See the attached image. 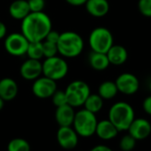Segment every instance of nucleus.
<instances>
[{"instance_id":"nucleus-1","label":"nucleus","mask_w":151,"mask_h":151,"mask_svg":"<svg viewBox=\"0 0 151 151\" xmlns=\"http://www.w3.org/2000/svg\"><path fill=\"white\" fill-rule=\"evenodd\" d=\"M21 29L29 42H42L52 29V21L44 12H30L22 20Z\"/></svg>"},{"instance_id":"nucleus-2","label":"nucleus","mask_w":151,"mask_h":151,"mask_svg":"<svg viewBox=\"0 0 151 151\" xmlns=\"http://www.w3.org/2000/svg\"><path fill=\"white\" fill-rule=\"evenodd\" d=\"M58 52L65 58H75L84 50L82 37L74 31H65L60 34L57 43Z\"/></svg>"},{"instance_id":"nucleus-3","label":"nucleus","mask_w":151,"mask_h":151,"mask_svg":"<svg viewBox=\"0 0 151 151\" xmlns=\"http://www.w3.org/2000/svg\"><path fill=\"white\" fill-rule=\"evenodd\" d=\"M135 118L133 108L125 101L114 103L109 110V120L119 132L127 131L128 127Z\"/></svg>"},{"instance_id":"nucleus-4","label":"nucleus","mask_w":151,"mask_h":151,"mask_svg":"<svg viewBox=\"0 0 151 151\" xmlns=\"http://www.w3.org/2000/svg\"><path fill=\"white\" fill-rule=\"evenodd\" d=\"M97 123L96 115L84 109L75 114L72 125L78 136L88 138L95 134Z\"/></svg>"},{"instance_id":"nucleus-5","label":"nucleus","mask_w":151,"mask_h":151,"mask_svg":"<svg viewBox=\"0 0 151 151\" xmlns=\"http://www.w3.org/2000/svg\"><path fill=\"white\" fill-rule=\"evenodd\" d=\"M68 104L73 108L83 106L91 93L89 86L82 80L72 81L64 91Z\"/></svg>"},{"instance_id":"nucleus-6","label":"nucleus","mask_w":151,"mask_h":151,"mask_svg":"<svg viewBox=\"0 0 151 151\" xmlns=\"http://www.w3.org/2000/svg\"><path fill=\"white\" fill-rule=\"evenodd\" d=\"M68 72V66L67 61L61 58L53 56L45 58L42 63V74L45 77L51 78L54 81H59L64 78Z\"/></svg>"},{"instance_id":"nucleus-7","label":"nucleus","mask_w":151,"mask_h":151,"mask_svg":"<svg viewBox=\"0 0 151 151\" xmlns=\"http://www.w3.org/2000/svg\"><path fill=\"white\" fill-rule=\"evenodd\" d=\"M89 45L93 52L107 53L114 45V37L111 31L105 27H98L92 30L89 36Z\"/></svg>"},{"instance_id":"nucleus-8","label":"nucleus","mask_w":151,"mask_h":151,"mask_svg":"<svg viewBox=\"0 0 151 151\" xmlns=\"http://www.w3.org/2000/svg\"><path fill=\"white\" fill-rule=\"evenodd\" d=\"M29 44L22 33H12L6 37L5 49L13 56H22L26 54Z\"/></svg>"},{"instance_id":"nucleus-9","label":"nucleus","mask_w":151,"mask_h":151,"mask_svg":"<svg viewBox=\"0 0 151 151\" xmlns=\"http://www.w3.org/2000/svg\"><path fill=\"white\" fill-rule=\"evenodd\" d=\"M118 93L124 95H133L139 89V80L136 76L130 72L120 74L115 81Z\"/></svg>"},{"instance_id":"nucleus-10","label":"nucleus","mask_w":151,"mask_h":151,"mask_svg":"<svg viewBox=\"0 0 151 151\" xmlns=\"http://www.w3.org/2000/svg\"><path fill=\"white\" fill-rule=\"evenodd\" d=\"M57 90L56 81L48 78L46 77L37 78L34 80L32 86L33 94L39 99H47L52 97V95Z\"/></svg>"},{"instance_id":"nucleus-11","label":"nucleus","mask_w":151,"mask_h":151,"mask_svg":"<svg viewBox=\"0 0 151 151\" xmlns=\"http://www.w3.org/2000/svg\"><path fill=\"white\" fill-rule=\"evenodd\" d=\"M56 137L59 145L64 149H73L78 144V134L71 126H60Z\"/></svg>"},{"instance_id":"nucleus-12","label":"nucleus","mask_w":151,"mask_h":151,"mask_svg":"<svg viewBox=\"0 0 151 151\" xmlns=\"http://www.w3.org/2000/svg\"><path fill=\"white\" fill-rule=\"evenodd\" d=\"M127 131L136 140H143L151 134V123L145 118L135 117Z\"/></svg>"},{"instance_id":"nucleus-13","label":"nucleus","mask_w":151,"mask_h":151,"mask_svg":"<svg viewBox=\"0 0 151 151\" xmlns=\"http://www.w3.org/2000/svg\"><path fill=\"white\" fill-rule=\"evenodd\" d=\"M21 76L26 80H35L42 74V63L39 60L28 59L20 68Z\"/></svg>"},{"instance_id":"nucleus-14","label":"nucleus","mask_w":151,"mask_h":151,"mask_svg":"<svg viewBox=\"0 0 151 151\" xmlns=\"http://www.w3.org/2000/svg\"><path fill=\"white\" fill-rule=\"evenodd\" d=\"M85 6L87 13L95 18L104 17L109 11L108 0H87Z\"/></svg>"},{"instance_id":"nucleus-15","label":"nucleus","mask_w":151,"mask_h":151,"mask_svg":"<svg viewBox=\"0 0 151 151\" xmlns=\"http://www.w3.org/2000/svg\"><path fill=\"white\" fill-rule=\"evenodd\" d=\"M74 108L68 104L57 107L55 110V120L60 126H71L75 117Z\"/></svg>"},{"instance_id":"nucleus-16","label":"nucleus","mask_w":151,"mask_h":151,"mask_svg":"<svg viewBox=\"0 0 151 151\" xmlns=\"http://www.w3.org/2000/svg\"><path fill=\"white\" fill-rule=\"evenodd\" d=\"M118 132L119 131L109 119H104L97 123L95 134L103 140H109L116 138Z\"/></svg>"},{"instance_id":"nucleus-17","label":"nucleus","mask_w":151,"mask_h":151,"mask_svg":"<svg viewBox=\"0 0 151 151\" xmlns=\"http://www.w3.org/2000/svg\"><path fill=\"white\" fill-rule=\"evenodd\" d=\"M18 94V85L10 78L0 80V97L5 101H13Z\"/></svg>"},{"instance_id":"nucleus-18","label":"nucleus","mask_w":151,"mask_h":151,"mask_svg":"<svg viewBox=\"0 0 151 151\" xmlns=\"http://www.w3.org/2000/svg\"><path fill=\"white\" fill-rule=\"evenodd\" d=\"M106 54L109 63L115 66L123 65L128 59V52L126 48L121 45H113Z\"/></svg>"},{"instance_id":"nucleus-19","label":"nucleus","mask_w":151,"mask_h":151,"mask_svg":"<svg viewBox=\"0 0 151 151\" xmlns=\"http://www.w3.org/2000/svg\"><path fill=\"white\" fill-rule=\"evenodd\" d=\"M29 13L30 9L27 0H14L9 6V14L15 20L22 21Z\"/></svg>"},{"instance_id":"nucleus-20","label":"nucleus","mask_w":151,"mask_h":151,"mask_svg":"<svg viewBox=\"0 0 151 151\" xmlns=\"http://www.w3.org/2000/svg\"><path fill=\"white\" fill-rule=\"evenodd\" d=\"M88 60H89L90 66L93 69L98 70V71L105 70L110 65L107 54L103 52H97L92 51V52L89 55Z\"/></svg>"},{"instance_id":"nucleus-21","label":"nucleus","mask_w":151,"mask_h":151,"mask_svg":"<svg viewBox=\"0 0 151 151\" xmlns=\"http://www.w3.org/2000/svg\"><path fill=\"white\" fill-rule=\"evenodd\" d=\"M118 90L116 85L113 81H104L102 82L98 88V94L103 100H111L116 96Z\"/></svg>"},{"instance_id":"nucleus-22","label":"nucleus","mask_w":151,"mask_h":151,"mask_svg":"<svg viewBox=\"0 0 151 151\" xmlns=\"http://www.w3.org/2000/svg\"><path fill=\"white\" fill-rule=\"evenodd\" d=\"M103 99L98 93H90L84 103V107L86 110L96 114L103 108Z\"/></svg>"},{"instance_id":"nucleus-23","label":"nucleus","mask_w":151,"mask_h":151,"mask_svg":"<svg viewBox=\"0 0 151 151\" xmlns=\"http://www.w3.org/2000/svg\"><path fill=\"white\" fill-rule=\"evenodd\" d=\"M26 54L29 59L41 60L44 57L43 53V41L42 42H29Z\"/></svg>"},{"instance_id":"nucleus-24","label":"nucleus","mask_w":151,"mask_h":151,"mask_svg":"<svg viewBox=\"0 0 151 151\" xmlns=\"http://www.w3.org/2000/svg\"><path fill=\"white\" fill-rule=\"evenodd\" d=\"M7 151H30V144L22 138H15L9 141Z\"/></svg>"},{"instance_id":"nucleus-25","label":"nucleus","mask_w":151,"mask_h":151,"mask_svg":"<svg viewBox=\"0 0 151 151\" xmlns=\"http://www.w3.org/2000/svg\"><path fill=\"white\" fill-rule=\"evenodd\" d=\"M136 139L129 133L124 135L119 141V147L122 151H132L136 146Z\"/></svg>"},{"instance_id":"nucleus-26","label":"nucleus","mask_w":151,"mask_h":151,"mask_svg":"<svg viewBox=\"0 0 151 151\" xmlns=\"http://www.w3.org/2000/svg\"><path fill=\"white\" fill-rule=\"evenodd\" d=\"M43 53H44V57L45 58L56 56L58 53L57 44H53V43L44 40L43 41Z\"/></svg>"},{"instance_id":"nucleus-27","label":"nucleus","mask_w":151,"mask_h":151,"mask_svg":"<svg viewBox=\"0 0 151 151\" xmlns=\"http://www.w3.org/2000/svg\"><path fill=\"white\" fill-rule=\"evenodd\" d=\"M138 9L141 15L151 18V0H139Z\"/></svg>"},{"instance_id":"nucleus-28","label":"nucleus","mask_w":151,"mask_h":151,"mask_svg":"<svg viewBox=\"0 0 151 151\" xmlns=\"http://www.w3.org/2000/svg\"><path fill=\"white\" fill-rule=\"evenodd\" d=\"M52 103L53 105L57 108V107H60L63 106L65 104H68L67 101V97L65 94L64 91H60V90H56L55 93L52 95Z\"/></svg>"},{"instance_id":"nucleus-29","label":"nucleus","mask_w":151,"mask_h":151,"mask_svg":"<svg viewBox=\"0 0 151 151\" xmlns=\"http://www.w3.org/2000/svg\"><path fill=\"white\" fill-rule=\"evenodd\" d=\"M30 12H44L45 6V0H27Z\"/></svg>"},{"instance_id":"nucleus-30","label":"nucleus","mask_w":151,"mask_h":151,"mask_svg":"<svg viewBox=\"0 0 151 151\" xmlns=\"http://www.w3.org/2000/svg\"><path fill=\"white\" fill-rule=\"evenodd\" d=\"M60 33H59V32H57L55 30L51 29L48 32V34L46 35L45 40L48 41V42H51V43H53V44H57L58 40H59V37H60Z\"/></svg>"},{"instance_id":"nucleus-31","label":"nucleus","mask_w":151,"mask_h":151,"mask_svg":"<svg viewBox=\"0 0 151 151\" xmlns=\"http://www.w3.org/2000/svg\"><path fill=\"white\" fill-rule=\"evenodd\" d=\"M142 109L146 114L151 116V94L144 99L142 102Z\"/></svg>"},{"instance_id":"nucleus-32","label":"nucleus","mask_w":151,"mask_h":151,"mask_svg":"<svg viewBox=\"0 0 151 151\" xmlns=\"http://www.w3.org/2000/svg\"><path fill=\"white\" fill-rule=\"evenodd\" d=\"M65 1L69 4L70 6H84L87 0H65Z\"/></svg>"},{"instance_id":"nucleus-33","label":"nucleus","mask_w":151,"mask_h":151,"mask_svg":"<svg viewBox=\"0 0 151 151\" xmlns=\"http://www.w3.org/2000/svg\"><path fill=\"white\" fill-rule=\"evenodd\" d=\"M90 151H113L109 147L106 146V145H102V144H100V145H96L94 146Z\"/></svg>"},{"instance_id":"nucleus-34","label":"nucleus","mask_w":151,"mask_h":151,"mask_svg":"<svg viewBox=\"0 0 151 151\" xmlns=\"http://www.w3.org/2000/svg\"><path fill=\"white\" fill-rule=\"evenodd\" d=\"M6 33H7V28L6 24L0 21V39L4 38L6 36Z\"/></svg>"},{"instance_id":"nucleus-35","label":"nucleus","mask_w":151,"mask_h":151,"mask_svg":"<svg viewBox=\"0 0 151 151\" xmlns=\"http://www.w3.org/2000/svg\"><path fill=\"white\" fill-rule=\"evenodd\" d=\"M4 104H5V101L0 97V110H2V109L4 108Z\"/></svg>"},{"instance_id":"nucleus-36","label":"nucleus","mask_w":151,"mask_h":151,"mask_svg":"<svg viewBox=\"0 0 151 151\" xmlns=\"http://www.w3.org/2000/svg\"><path fill=\"white\" fill-rule=\"evenodd\" d=\"M148 89H149V92H150V94H151V81L149 82V85H148Z\"/></svg>"},{"instance_id":"nucleus-37","label":"nucleus","mask_w":151,"mask_h":151,"mask_svg":"<svg viewBox=\"0 0 151 151\" xmlns=\"http://www.w3.org/2000/svg\"><path fill=\"white\" fill-rule=\"evenodd\" d=\"M150 123H151V122H150Z\"/></svg>"}]
</instances>
